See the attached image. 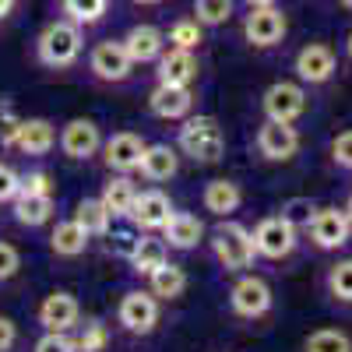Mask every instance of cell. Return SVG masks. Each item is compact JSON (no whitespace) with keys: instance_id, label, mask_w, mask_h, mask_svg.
<instances>
[{"instance_id":"cell-1","label":"cell","mask_w":352,"mask_h":352,"mask_svg":"<svg viewBox=\"0 0 352 352\" xmlns=\"http://www.w3.org/2000/svg\"><path fill=\"white\" fill-rule=\"evenodd\" d=\"M36 53L46 67H71L81 56V25H74L71 18L67 21H50L39 32Z\"/></svg>"},{"instance_id":"cell-2","label":"cell","mask_w":352,"mask_h":352,"mask_svg":"<svg viewBox=\"0 0 352 352\" xmlns=\"http://www.w3.org/2000/svg\"><path fill=\"white\" fill-rule=\"evenodd\" d=\"M180 152L194 162H219L226 152V134L212 116H190L180 131Z\"/></svg>"},{"instance_id":"cell-3","label":"cell","mask_w":352,"mask_h":352,"mask_svg":"<svg viewBox=\"0 0 352 352\" xmlns=\"http://www.w3.org/2000/svg\"><path fill=\"white\" fill-rule=\"evenodd\" d=\"M212 254H215V261L222 264L226 272H243V268H250V261H254L257 250H254V236L243 226L222 222L212 232Z\"/></svg>"},{"instance_id":"cell-4","label":"cell","mask_w":352,"mask_h":352,"mask_svg":"<svg viewBox=\"0 0 352 352\" xmlns=\"http://www.w3.org/2000/svg\"><path fill=\"white\" fill-rule=\"evenodd\" d=\"M250 236H254V250L261 257H272V261H282V257H289L292 250H296V226H292L285 215L261 219Z\"/></svg>"},{"instance_id":"cell-5","label":"cell","mask_w":352,"mask_h":352,"mask_svg":"<svg viewBox=\"0 0 352 352\" xmlns=\"http://www.w3.org/2000/svg\"><path fill=\"white\" fill-rule=\"evenodd\" d=\"M264 113H268V120L296 124L307 113V92L296 81H275L268 92H264Z\"/></svg>"},{"instance_id":"cell-6","label":"cell","mask_w":352,"mask_h":352,"mask_svg":"<svg viewBox=\"0 0 352 352\" xmlns=\"http://www.w3.org/2000/svg\"><path fill=\"white\" fill-rule=\"evenodd\" d=\"M88 67H92V74L99 81H127L134 60H131L124 39H102V43H96L92 56H88Z\"/></svg>"},{"instance_id":"cell-7","label":"cell","mask_w":352,"mask_h":352,"mask_svg":"<svg viewBox=\"0 0 352 352\" xmlns=\"http://www.w3.org/2000/svg\"><path fill=\"white\" fill-rule=\"evenodd\" d=\"M289 32V21L278 8H250L247 21H243V36L250 46L257 50H268V46H278Z\"/></svg>"},{"instance_id":"cell-8","label":"cell","mask_w":352,"mask_h":352,"mask_svg":"<svg viewBox=\"0 0 352 352\" xmlns=\"http://www.w3.org/2000/svg\"><path fill=\"white\" fill-rule=\"evenodd\" d=\"M310 240L320 250H338L349 243V232H352V219L342 208H317L310 219Z\"/></svg>"},{"instance_id":"cell-9","label":"cell","mask_w":352,"mask_h":352,"mask_svg":"<svg viewBox=\"0 0 352 352\" xmlns=\"http://www.w3.org/2000/svg\"><path fill=\"white\" fill-rule=\"evenodd\" d=\"M120 324L131 335H148L159 324V303L152 292H124L120 300Z\"/></svg>"},{"instance_id":"cell-10","label":"cell","mask_w":352,"mask_h":352,"mask_svg":"<svg viewBox=\"0 0 352 352\" xmlns=\"http://www.w3.org/2000/svg\"><path fill=\"white\" fill-rule=\"evenodd\" d=\"M257 148H261L264 159H272V162H289L292 155L300 152V134H296L292 124L268 120L257 131Z\"/></svg>"},{"instance_id":"cell-11","label":"cell","mask_w":352,"mask_h":352,"mask_svg":"<svg viewBox=\"0 0 352 352\" xmlns=\"http://www.w3.org/2000/svg\"><path fill=\"white\" fill-rule=\"evenodd\" d=\"M229 303H232V310H236L240 317H264L272 310V289H268L264 278L247 275V278H240L236 285H232Z\"/></svg>"},{"instance_id":"cell-12","label":"cell","mask_w":352,"mask_h":352,"mask_svg":"<svg viewBox=\"0 0 352 352\" xmlns=\"http://www.w3.org/2000/svg\"><path fill=\"white\" fill-rule=\"evenodd\" d=\"M296 74L307 85H324L335 74V50L328 43H307L296 53Z\"/></svg>"},{"instance_id":"cell-13","label":"cell","mask_w":352,"mask_h":352,"mask_svg":"<svg viewBox=\"0 0 352 352\" xmlns=\"http://www.w3.org/2000/svg\"><path fill=\"white\" fill-rule=\"evenodd\" d=\"M169 215H173L169 197H166L162 190H144V194H138V197H134L131 215H127V219H134V226H138V229H144V232H155V229H166Z\"/></svg>"},{"instance_id":"cell-14","label":"cell","mask_w":352,"mask_h":352,"mask_svg":"<svg viewBox=\"0 0 352 352\" xmlns=\"http://www.w3.org/2000/svg\"><path fill=\"white\" fill-rule=\"evenodd\" d=\"M144 144L138 134H131V131H120V134H113L106 144H102V159H106V166L109 169H116V173H131V169H138L141 166V155H144Z\"/></svg>"},{"instance_id":"cell-15","label":"cell","mask_w":352,"mask_h":352,"mask_svg":"<svg viewBox=\"0 0 352 352\" xmlns=\"http://www.w3.org/2000/svg\"><path fill=\"white\" fill-rule=\"evenodd\" d=\"M60 148L67 159H92L102 148V134L92 120H71L60 131Z\"/></svg>"},{"instance_id":"cell-16","label":"cell","mask_w":352,"mask_h":352,"mask_svg":"<svg viewBox=\"0 0 352 352\" xmlns=\"http://www.w3.org/2000/svg\"><path fill=\"white\" fill-rule=\"evenodd\" d=\"M194 106V96H190V88L184 85H162L148 96V109L159 116V120H184V116L190 113Z\"/></svg>"},{"instance_id":"cell-17","label":"cell","mask_w":352,"mask_h":352,"mask_svg":"<svg viewBox=\"0 0 352 352\" xmlns=\"http://www.w3.org/2000/svg\"><path fill=\"white\" fill-rule=\"evenodd\" d=\"M78 300L71 296V292H53V296L43 300L39 307V320L46 331H71L78 324Z\"/></svg>"},{"instance_id":"cell-18","label":"cell","mask_w":352,"mask_h":352,"mask_svg":"<svg viewBox=\"0 0 352 352\" xmlns=\"http://www.w3.org/2000/svg\"><path fill=\"white\" fill-rule=\"evenodd\" d=\"M56 144V131L50 120L43 116H32V120H21L18 124V134H14V148L25 152V155H46Z\"/></svg>"},{"instance_id":"cell-19","label":"cell","mask_w":352,"mask_h":352,"mask_svg":"<svg viewBox=\"0 0 352 352\" xmlns=\"http://www.w3.org/2000/svg\"><path fill=\"white\" fill-rule=\"evenodd\" d=\"M194 78H197V56L190 50L169 46V53L159 56V81L162 85H184V88H190Z\"/></svg>"},{"instance_id":"cell-20","label":"cell","mask_w":352,"mask_h":352,"mask_svg":"<svg viewBox=\"0 0 352 352\" xmlns=\"http://www.w3.org/2000/svg\"><path fill=\"white\" fill-rule=\"evenodd\" d=\"M124 46H127L134 64H152V60H159V56H162L166 39H162V32H159L155 25H134L131 32L124 36Z\"/></svg>"},{"instance_id":"cell-21","label":"cell","mask_w":352,"mask_h":352,"mask_svg":"<svg viewBox=\"0 0 352 352\" xmlns=\"http://www.w3.org/2000/svg\"><path fill=\"white\" fill-rule=\"evenodd\" d=\"M162 232H166L169 247H176V250H194V247L204 240V222H201L197 215H187V212H173Z\"/></svg>"},{"instance_id":"cell-22","label":"cell","mask_w":352,"mask_h":352,"mask_svg":"<svg viewBox=\"0 0 352 352\" xmlns=\"http://www.w3.org/2000/svg\"><path fill=\"white\" fill-rule=\"evenodd\" d=\"M14 204V219L21 226H43L53 215V194H32V190H18Z\"/></svg>"},{"instance_id":"cell-23","label":"cell","mask_w":352,"mask_h":352,"mask_svg":"<svg viewBox=\"0 0 352 352\" xmlns=\"http://www.w3.org/2000/svg\"><path fill=\"white\" fill-rule=\"evenodd\" d=\"M243 204V190L240 184H232V180H212L208 187H204V208H208L212 215H232Z\"/></svg>"},{"instance_id":"cell-24","label":"cell","mask_w":352,"mask_h":352,"mask_svg":"<svg viewBox=\"0 0 352 352\" xmlns=\"http://www.w3.org/2000/svg\"><path fill=\"white\" fill-rule=\"evenodd\" d=\"M176 166H180V159H176V152L169 148V144H148L141 155V173L148 176V180H169V176H176Z\"/></svg>"},{"instance_id":"cell-25","label":"cell","mask_w":352,"mask_h":352,"mask_svg":"<svg viewBox=\"0 0 352 352\" xmlns=\"http://www.w3.org/2000/svg\"><path fill=\"white\" fill-rule=\"evenodd\" d=\"M148 278H152V296H159V300H176V296H184V289H187V272L180 264H169V261L159 264Z\"/></svg>"},{"instance_id":"cell-26","label":"cell","mask_w":352,"mask_h":352,"mask_svg":"<svg viewBox=\"0 0 352 352\" xmlns=\"http://www.w3.org/2000/svg\"><path fill=\"white\" fill-rule=\"evenodd\" d=\"M50 247H53L56 257H78L88 247V232L74 219L71 222H60V226L53 229V236H50Z\"/></svg>"},{"instance_id":"cell-27","label":"cell","mask_w":352,"mask_h":352,"mask_svg":"<svg viewBox=\"0 0 352 352\" xmlns=\"http://www.w3.org/2000/svg\"><path fill=\"white\" fill-rule=\"evenodd\" d=\"M109 208L102 204V197H88L78 204V212H74V222L88 232V236H102V232H109Z\"/></svg>"},{"instance_id":"cell-28","label":"cell","mask_w":352,"mask_h":352,"mask_svg":"<svg viewBox=\"0 0 352 352\" xmlns=\"http://www.w3.org/2000/svg\"><path fill=\"white\" fill-rule=\"evenodd\" d=\"M134 197H138V190H134V184L127 180V176H113V180L106 184V190H102V204L109 208V215H131Z\"/></svg>"},{"instance_id":"cell-29","label":"cell","mask_w":352,"mask_h":352,"mask_svg":"<svg viewBox=\"0 0 352 352\" xmlns=\"http://www.w3.org/2000/svg\"><path fill=\"white\" fill-rule=\"evenodd\" d=\"M131 264H134L138 275H152L159 264H166V240H152V236L138 240V247L131 254Z\"/></svg>"},{"instance_id":"cell-30","label":"cell","mask_w":352,"mask_h":352,"mask_svg":"<svg viewBox=\"0 0 352 352\" xmlns=\"http://www.w3.org/2000/svg\"><path fill=\"white\" fill-rule=\"evenodd\" d=\"M109 11V0H64V14L74 25H96Z\"/></svg>"},{"instance_id":"cell-31","label":"cell","mask_w":352,"mask_h":352,"mask_svg":"<svg viewBox=\"0 0 352 352\" xmlns=\"http://www.w3.org/2000/svg\"><path fill=\"white\" fill-rule=\"evenodd\" d=\"M232 8H236V0H194V14L201 25H226L232 18Z\"/></svg>"},{"instance_id":"cell-32","label":"cell","mask_w":352,"mask_h":352,"mask_svg":"<svg viewBox=\"0 0 352 352\" xmlns=\"http://www.w3.org/2000/svg\"><path fill=\"white\" fill-rule=\"evenodd\" d=\"M307 352H352V342L338 328H320L307 338Z\"/></svg>"},{"instance_id":"cell-33","label":"cell","mask_w":352,"mask_h":352,"mask_svg":"<svg viewBox=\"0 0 352 352\" xmlns=\"http://www.w3.org/2000/svg\"><path fill=\"white\" fill-rule=\"evenodd\" d=\"M169 43L176 46V50H197L201 46V21L197 18H184V21H176L173 28H169Z\"/></svg>"},{"instance_id":"cell-34","label":"cell","mask_w":352,"mask_h":352,"mask_svg":"<svg viewBox=\"0 0 352 352\" xmlns=\"http://www.w3.org/2000/svg\"><path fill=\"white\" fill-rule=\"evenodd\" d=\"M328 289L335 292L338 300L352 303V261H338L335 268L328 272Z\"/></svg>"},{"instance_id":"cell-35","label":"cell","mask_w":352,"mask_h":352,"mask_svg":"<svg viewBox=\"0 0 352 352\" xmlns=\"http://www.w3.org/2000/svg\"><path fill=\"white\" fill-rule=\"evenodd\" d=\"M106 328L99 324V320H92V324H85L81 338H78V352H102L106 349Z\"/></svg>"},{"instance_id":"cell-36","label":"cell","mask_w":352,"mask_h":352,"mask_svg":"<svg viewBox=\"0 0 352 352\" xmlns=\"http://www.w3.org/2000/svg\"><path fill=\"white\" fill-rule=\"evenodd\" d=\"M314 204H310V197H292L285 208H282V215L292 222V226H310V219H314Z\"/></svg>"},{"instance_id":"cell-37","label":"cell","mask_w":352,"mask_h":352,"mask_svg":"<svg viewBox=\"0 0 352 352\" xmlns=\"http://www.w3.org/2000/svg\"><path fill=\"white\" fill-rule=\"evenodd\" d=\"M36 352H78V342H71L64 331H46L36 342Z\"/></svg>"},{"instance_id":"cell-38","label":"cell","mask_w":352,"mask_h":352,"mask_svg":"<svg viewBox=\"0 0 352 352\" xmlns=\"http://www.w3.org/2000/svg\"><path fill=\"white\" fill-rule=\"evenodd\" d=\"M331 159L345 169H352V131H342L335 141H331Z\"/></svg>"},{"instance_id":"cell-39","label":"cell","mask_w":352,"mask_h":352,"mask_svg":"<svg viewBox=\"0 0 352 352\" xmlns=\"http://www.w3.org/2000/svg\"><path fill=\"white\" fill-rule=\"evenodd\" d=\"M21 190V176L11 166H0V201H14Z\"/></svg>"},{"instance_id":"cell-40","label":"cell","mask_w":352,"mask_h":352,"mask_svg":"<svg viewBox=\"0 0 352 352\" xmlns=\"http://www.w3.org/2000/svg\"><path fill=\"white\" fill-rule=\"evenodd\" d=\"M18 268H21V257H18V250H14L11 243H4V240H0V282H4V278H11Z\"/></svg>"},{"instance_id":"cell-41","label":"cell","mask_w":352,"mask_h":352,"mask_svg":"<svg viewBox=\"0 0 352 352\" xmlns=\"http://www.w3.org/2000/svg\"><path fill=\"white\" fill-rule=\"evenodd\" d=\"M21 190H32V194H53V184L46 173H28L21 176Z\"/></svg>"},{"instance_id":"cell-42","label":"cell","mask_w":352,"mask_h":352,"mask_svg":"<svg viewBox=\"0 0 352 352\" xmlns=\"http://www.w3.org/2000/svg\"><path fill=\"white\" fill-rule=\"evenodd\" d=\"M18 116L11 113V109H4L0 113V144H14V134H18Z\"/></svg>"},{"instance_id":"cell-43","label":"cell","mask_w":352,"mask_h":352,"mask_svg":"<svg viewBox=\"0 0 352 352\" xmlns=\"http://www.w3.org/2000/svg\"><path fill=\"white\" fill-rule=\"evenodd\" d=\"M109 247L116 250V254H134V247H138V240L131 236V232H113V236H109Z\"/></svg>"},{"instance_id":"cell-44","label":"cell","mask_w":352,"mask_h":352,"mask_svg":"<svg viewBox=\"0 0 352 352\" xmlns=\"http://www.w3.org/2000/svg\"><path fill=\"white\" fill-rule=\"evenodd\" d=\"M18 338V328H14V320L11 317H0V352H8Z\"/></svg>"},{"instance_id":"cell-45","label":"cell","mask_w":352,"mask_h":352,"mask_svg":"<svg viewBox=\"0 0 352 352\" xmlns=\"http://www.w3.org/2000/svg\"><path fill=\"white\" fill-rule=\"evenodd\" d=\"M11 11H14V0H0V21H4Z\"/></svg>"},{"instance_id":"cell-46","label":"cell","mask_w":352,"mask_h":352,"mask_svg":"<svg viewBox=\"0 0 352 352\" xmlns=\"http://www.w3.org/2000/svg\"><path fill=\"white\" fill-rule=\"evenodd\" d=\"M247 4H250V8H275L278 0H247Z\"/></svg>"},{"instance_id":"cell-47","label":"cell","mask_w":352,"mask_h":352,"mask_svg":"<svg viewBox=\"0 0 352 352\" xmlns=\"http://www.w3.org/2000/svg\"><path fill=\"white\" fill-rule=\"evenodd\" d=\"M134 4H141V8H148V4H162V0H134Z\"/></svg>"},{"instance_id":"cell-48","label":"cell","mask_w":352,"mask_h":352,"mask_svg":"<svg viewBox=\"0 0 352 352\" xmlns=\"http://www.w3.org/2000/svg\"><path fill=\"white\" fill-rule=\"evenodd\" d=\"M345 215H349V219H352V197H349V208H345Z\"/></svg>"},{"instance_id":"cell-49","label":"cell","mask_w":352,"mask_h":352,"mask_svg":"<svg viewBox=\"0 0 352 352\" xmlns=\"http://www.w3.org/2000/svg\"><path fill=\"white\" fill-rule=\"evenodd\" d=\"M345 50H349V56H352V36H349V43H345Z\"/></svg>"},{"instance_id":"cell-50","label":"cell","mask_w":352,"mask_h":352,"mask_svg":"<svg viewBox=\"0 0 352 352\" xmlns=\"http://www.w3.org/2000/svg\"><path fill=\"white\" fill-rule=\"evenodd\" d=\"M342 8H349V11H352V0H342Z\"/></svg>"}]
</instances>
